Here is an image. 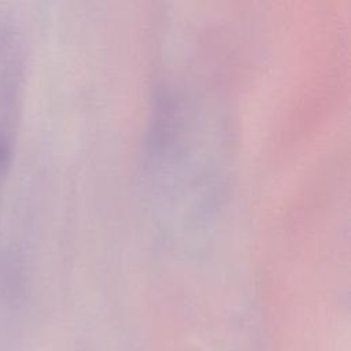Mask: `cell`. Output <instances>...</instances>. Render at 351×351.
Instances as JSON below:
<instances>
[{"mask_svg":"<svg viewBox=\"0 0 351 351\" xmlns=\"http://www.w3.org/2000/svg\"><path fill=\"white\" fill-rule=\"evenodd\" d=\"M5 154H7V149H5V147H4V141L0 138V176H1V170H3V166H4Z\"/></svg>","mask_w":351,"mask_h":351,"instance_id":"6da1fadb","label":"cell"}]
</instances>
